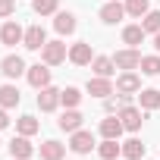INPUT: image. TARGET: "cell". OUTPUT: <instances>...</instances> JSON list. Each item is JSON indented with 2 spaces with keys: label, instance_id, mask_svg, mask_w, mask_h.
Returning a JSON list of instances; mask_svg holds the SVG:
<instances>
[{
  "label": "cell",
  "instance_id": "cell-21",
  "mask_svg": "<svg viewBox=\"0 0 160 160\" xmlns=\"http://www.w3.org/2000/svg\"><path fill=\"white\" fill-rule=\"evenodd\" d=\"M19 101L22 98H19V88L16 85H0V107H3V110L7 107H16Z\"/></svg>",
  "mask_w": 160,
  "mask_h": 160
},
{
  "label": "cell",
  "instance_id": "cell-34",
  "mask_svg": "<svg viewBox=\"0 0 160 160\" xmlns=\"http://www.w3.org/2000/svg\"><path fill=\"white\" fill-rule=\"evenodd\" d=\"M13 160H16V157H13Z\"/></svg>",
  "mask_w": 160,
  "mask_h": 160
},
{
  "label": "cell",
  "instance_id": "cell-30",
  "mask_svg": "<svg viewBox=\"0 0 160 160\" xmlns=\"http://www.w3.org/2000/svg\"><path fill=\"white\" fill-rule=\"evenodd\" d=\"M126 13L135 16V19H141L148 13V0H126Z\"/></svg>",
  "mask_w": 160,
  "mask_h": 160
},
{
  "label": "cell",
  "instance_id": "cell-8",
  "mask_svg": "<svg viewBox=\"0 0 160 160\" xmlns=\"http://www.w3.org/2000/svg\"><path fill=\"white\" fill-rule=\"evenodd\" d=\"M22 44H25L28 50H41V47L47 44V35H44V28H41V25H32V28H25V38H22Z\"/></svg>",
  "mask_w": 160,
  "mask_h": 160
},
{
  "label": "cell",
  "instance_id": "cell-10",
  "mask_svg": "<svg viewBox=\"0 0 160 160\" xmlns=\"http://www.w3.org/2000/svg\"><path fill=\"white\" fill-rule=\"evenodd\" d=\"M69 60L75 63V66H88L94 57H91V44H85V41H78V44H72L69 47Z\"/></svg>",
  "mask_w": 160,
  "mask_h": 160
},
{
  "label": "cell",
  "instance_id": "cell-26",
  "mask_svg": "<svg viewBox=\"0 0 160 160\" xmlns=\"http://www.w3.org/2000/svg\"><path fill=\"white\" fill-rule=\"evenodd\" d=\"M78 101H82V91H78V88L69 85V88L60 91V104H63V107H78Z\"/></svg>",
  "mask_w": 160,
  "mask_h": 160
},
{
  "label": "cell",
  "instance_id": "cell-3",
  "mask_svg": "<svg viewBox=\"0 0 160 160\" xmlns=\"http://www.w3.org/2000/svg\"><path fill=\"white\" fill-rule=\"evenodd\" d=\"M25 75H28V85H32V88H38V91L50 85V69H47V63H44V66H41V63L28 66V72H25Z\"/></svg>",
  "mask_w": 160,
  "mask_h": 160
},
{
  "label": "cell",
  "instance_id": "cell-31",
  "mask_svg": "<svg viewBox=\"0 0 160 160\" xmlns=\"http://www.w3.org/2000/svg\"><path fill=\"white\" fill-rule=\"evenodd\" d=\"M16 13V0H0V16H13Z\"/></svg>",
  "mask_w": 160,
  "mask_h": 160
},
{
  "label": "cell",
  "instance_id": "cell-2",
  "mask_svg": "<svg viewBox=\"0 0 160 160\" xmlns=\"http://www.w3.org/2000/svg\"><path fill=\"white\" fill-rule=\"evenodd\" d=\"M113 63H116V69L132 72V69H138V66H141V53H138L135 47H126V50H119V53L113 57Z\"/></svg>",
  "mask_w": 160,
  "mask_h": 160
},
{
  "label": "cell",
  "instance_id": "cell-17",
  "mask_svg": "<svg viewBox=\"0 0 160 160\" xmlns=\"http://www.w3.org/2000/svg\"><path fill=\"white\" fill-rule=\"evenodd\" d=\"M91 69H94V75L110 78V75L116 72V63H113V57H94V60H91Z\"/></svg>",
  "mask_w": 160,
  "mask_h": 160
},
{
  "label": "cell",
  "instance_id": "cell-11",
  "mask_svg": "<svg viewBox=\"0 0 160 160\" xmlns=\"http://www.w3.org/2000/svg\"><path fill=\"white\" fill-rule=\"evenodd\" d=\"M116 91H119V94H135V91H141V78H138L135 72H122V75L116 78Z\"/></svg>",
  "mask_w": 160,
  "mask_h": 160
},
{
  "label": "cell",
  "instance_id": "cell-4",
  "mask_svg": "<svg viewBox=\"0 0 160 160\" xmlns=\"http://www.w3.org/2000/svg\"><path fill=\"white\" fill-rule=\"evenodd\" d=\"M69 148H72L75 154H91V148H94V135H91V132H85V129H78V132H72Z\"/></svg>",
  "mask_w": 160,
  "mask_h": 160
},
{
  "label": "cell",
  "instance_id": "cell-25",
  "mask_svg": "<svg viewBox=\"0 0 160 160\" xmlns=\"http://www.w3.org/2000/svg\"><path fill=\"white\" fill-rule=\"evenodd\" d=\"M141 28L151 32V35H157V32H160V13H157V10H148V13L141 16Z\"/></svg>",
  "mask_w": 160,
  "mask_h": 160
},
{
  "label": "cell",
  "instance_id": "cell-5",
  "mask_svg": "<svg viewBox=\"0 0 160 160\" xmlns=\"http://www.w3.org/2000/svg\"><path fill=\"white\" fill-rule=\"evenodd\" d=\"M119 119H122V126H126L129 132H138L141 122H144V113H141L138 107H129V104H126V107L119 110Z\"/></svg>",
  "mask_w": 160,
  "mask_h": 160
},
{
  "label": "cell",
  "instance_id": "cell-33",
  "mask_svg": "<svg viewBox=\"0 0 160 160\" xmlns=\"http://www.w3.org/2000/svg\"><path fill=\"white\" fill-rule=\"evenodd\" d=\"M154 47H157V50H160V32H157V35H154Z\"/></svg>",
  "mask_w": 160,
  "mask_h": 160
},
{
  "label": "cell",
  "instance_id": "cell-6",
  "mask_svg": "<svg viewBox=\"0 0 160 160\" xmlns=\"http://www.w3.org/2000/svg\"><path fill=\"white\" fill-rule=\"evenodd\" d=\"M0 72H3L7 78H19V75L28 72V69H25V60H22V57H13V53H10V57H3V63H0Z\"/></svg>",
  "mask_w": 160,
  "mask_h": 160
},
{
  "label": "cell",
  "instance_id": "cell-13",
  "mask_svg": "<svg viewBox=\"0 0 160 160\" xmlns=\"http://www.w3.org/2000/svg\"><path fill=\"white\" fill-rule=\"evenodd\" d=\"M88 94H94V98H110V94H113L110 78H104V75H94V78H88Z\"/></svg>",
  "mask_w": 160,
  "mask_h": 160
},
{
  "label": "cell",
  "instance_id": "cell-1",
  "mask_svg": "<svg viewBox=\"0 0 160 160\" xmlns=\"http://www.w3.org/2000/svg\"><path fill=\"white\" fill-rule=\"evenodd\" d=\"M66 57H69V53H66V44H63V41H47V44L41 47V60H44L47 66H60Z\"/></svg>",
  "mask_w": 160,
  "mask_h": 160
},
{
  "label": "cell",
  "instance_id": "cell-19",
  "mask_svg": "<svg viewBox=\"0 0 160 160\" xmlns=\"http://www.w3.org/2000/svg\"><path fill=\"white\" fill-rule=\"evenodd\" d=\"M98 154H101L104 160H116V157L122 154V144H119V138H104V144L98 148Z\"/></svg>",
  "mask_w": 160,
  "mask_h": 160
},
{
  "label": "cell",
  "instance_id": "cell-29",
  "mask_svg": "<svg viewBox=\"0 0 160 160\" xmlns=\"http://www.w3.org/2000/svg\"><path fill=\"white\" fill-rule=\"evenodd\" d=\"M57 3H60V0H32V7H35L38 16H50V13H57Z\"/></svg>",
  "mask_w": 160,
  "mask_h": 160
},
{
  "label": "cell",
  "instance_id": "cell-28",
  "mask_svg": "<svg viewBox=\"0 0 160 160\" xmlns=\"http://www.w3.org/2000/svg\"><path fill=\"white\" fill-rule=\"evenodd\" d=\"M144 75H160V57H141V66H138Z\"/></svg>",
  "mask_w": 160,
  "mask_h": 160
},
{
  "label": "cell",
  "instance_id": "cell-7",
  "mask_svg": "<svg viewBox=\"0 0 160 160\" xmlns=\"http://www.w3.org/2000/svg\"><path fill=\"white\" fill-rule=\"evenodd\" d=\"M22 38H25V32H22V25H19V22H13V19H10L3 28H0V41L10 44V47H13V44H22Z\"/></svg>",
  "mask_w": 160,
  "mask_h": 160
},
{
  "label": "cell",
  "instance_id": "cell-16",
  "mask_svg": "<svg viewBox=\"0 0 160 160\" xmlns=\"http://www.w3.org/2000/svg\"><path fill=\"white\" fill-rule=\"evenodd\" d=\"M122 16H126V7H122V3H116V0H110V3H107V7L101 10V19H104L107 25H113V22H119Z\"/></svg>",
  "mask_w": 160,
  "mask_h": 160
},
{
  "label": "cell",
  "instance_id": "cell-14",
  "mask_svg": "<svg viewBox=\"0 0 160 160\" xmlns=\"http://www.w3.org/2000/svg\"><path fill=\"white\" fill-rule=\"evenodd\" d=\"M57 126L63 129V132H78V129H82V113H78V110H66L60 119H57Z\"/></svg>",
  "mask_w": 160,
  "mask_h": 160
},
{
  "label": "cell",
  "instance_id": "cell-32",
  "mask_svg": "<svg viewBox=\"0 0 160 160\" xmlns=\"http://www.w3.org/2000/svg\"><path fill=\"white\" fill-rule=\"evenodd\" d=\"M7 126H10V116H7L3 110H0V129H7Z\"/></svg>",
  "mask_w": 160,
  "mask_h": 160
},
{
  "label": "cell",
  "instance_id": "cell-9",
  "mask_svg": "<svg viewBox=\"0 0 160 160\" xmlns=\"http://www.w3.org/2000/svg\"><path fill=\"white\" fill-rule=\"evenodd\" d=\"M10 154H13L16 160H28V157L35 154V148L28 144V135H16V138L10 141Z\"/></svg>",
  "mask_w": 160,
  "mask_h": 160
},
{
  "label": "cell",
  "instance_id": "cell-22",
  "mask_svg": "<svg viewBox=\"0 0 160 160\" xmlns=\"http://www.w3.org/2000/svg\"><path fill=\"white\" fill-rule=\"evenodd\" d=\"M53 28H57L60 35H72V32H75V16H72V13H57Z\"/></svg>",
  "mask_w": 160,
  "mask_h": 160
},
{
  "label": "cell",
  "instance_id": "cell-20",
  "mask_svg": "<svg viewBox=\"0 0 160 160\" xmlns=\"http://www.w3.org/2000/svg\"><path fill=\"white\" fill-rule=\"evenodd\" d=\"M138 104H141L144 110H157V107H160V91H157V88H141V91H138Z\"/></svg>",
  "mask_w": 160,
  "mask_h": 160
},
{
  "label": "cell",
  "instance_id": "cell-24",
  "mask_svg": "<svg viewBox=\"0 0 160 160\" xmlns=\"http://www.w3.org/2000/svg\"><path fill=\"white\" fill-rule=\"evenodd\" d=\"M122 157H126V160H141V157H144V144H141L138 138H129V141L122 144Z\"/></svg>",
  "mask_w": 160,
  "mask_h": 160
},
{
  "label": "cell",
  "instance_id": "cell-12",
  "mask_svg": "<svg viewBox=\"0 0 160 160\" xmlns=\"http://www.w3.org/2000/svg\"><path fill=\"white\" fill-rule=\"evenodd\" d=\"M38 107L44 110V113H50V110H57L60 107V91L57 88H41V94H38Z\"/></svg>",
  "mask_w": 160,
  "mask_h": 160
},
{
  "label": "cell",
  "instance_id": "cell-15",
  "mask_svg": "<svg viewBox=\"0 0 160 160\" xmlns=\"http://www.w3.org/2000/svg\"><path fill=\"white\" fill-rule=\"evenodd\" d=\"M122 132H126V126H122L119 116H107V119H101V135H104V138H119Z\"/></svg>",
  "mask_w": 160,
  "mask_h": 160
},
{
  "label": "cell",
  "instance_id": "cell-23",
  "mask_svg": "<svg viewBox=\"0 0 160 160\" xmlns=\"http://www.w3.org/2000/svg\"><path fill=\"white\" fill-rule=\"evenodd\" d=\"M144 35H148V32H144L141 25H126V28H122V41H126L129 47L141 44V41H144Z\"/></svg>",
  "mask_w": 160,
  "mask_h": 160
},
{
  "label": "cell",
  "instance_id": "cell-27",
  "mask_svg": "<svg viewBox=\"0 0 160 160\" xmlns=\"http://www.w3.org/2000/svg\"><path fill=\"white\" fill-rule=\"evenodd\" d=\"M16 129H19V135H35V132L41 129V122H38L35 116H19V122H16Z\"/></svg>",
  "mask_w": 160,
  "mask_h": 160
},
{
  "label": "cell",
  "instance_id": "cell-18",
  "mask_svg": "<svg viewBox=\"0 0 160 160\" xmlns=\"http://www.w3.org/2000/svg\"><path fill=\"white\" fill-rule=\"evenodd\" d=\"M38 154H41V160H63V154H66V144H60V141H44Z\"/></svg>",
  "mask_w": 160,
  "mask_h": 160
}]
</instances>
